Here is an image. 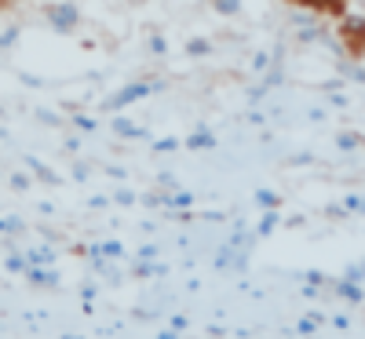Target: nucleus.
<instances>
[{
    "label": "nucleus",
    "mask_w": 365,
    "mask_h": 339,
    "mask_svg": "<svg viewBox=\"0 0 365 339\" xmlns=\"http://www.w3.org/2000/svg\"><path fill=\"white\" fill-rule=\"evenodd\" d=\"M48 22H51V29L55 33H73L77 29V22H81V8L77 4H51L48 8Z\"/></svg>",
    "instance_id": "obj_1"
},
{
    "label": "nucleus",
    "mask_w": 365,
    "mask_h": 339,
    "mask_svg": "<svg viewBox=\"0 0 365 339\" xmlns=\"http://www.w3.org/2000/svg\"><path fill=\"white\" fill-rule=\"evenodd\" d=\"M274 223H278V215H267L263 226H259V234H270V230H274Z\"/></svg>",
    "instance_id": "obj_16"
},
{
    "label": "nucleus",
    "mask_w": 365,
    "mask_h": 339,
    "mask_svg": "<svg viewBox=\"0 0 365 339\" xmlns=\"http://www.w3.org/2000/svg\"><path fill=\"white\" fill-rule=\"evenodd\" d=\"M19 226H22V223H19V219H11V215H8V219H4V234H15Z\"/></svg>",
    "instance_id": "obj_18"
},
{
    "label": "nucleus",
    "mask_w": 365,
    "mask_h": 339,
    "mask_svg": "<svg viewBox=\"0 0 365 339\" xmlns=\"http://www.w3.org/2000/svg\"><path fill=\"white\" fill-rule=\"evenodd\" d=\"M143 95H150V84H128L120 95L106 99V110H125L128 103H135V99H143Z\"/></svg>",
    "instance_id": "obj_2"
},
{
    "label": "nucleus",
    "mask_w": 365,
    "mask_h": 339,
    "mask_svg": "<svg viewBox=\"0 0 365 339\" xmlns=\"http://www.w3.org/2000/svg\"><path fill=\"white\" fill-rule=\"evenodd\" d=\"M314 328H318V325H314V321H311V318H303V321H299V325H296V332H299V335H311V332H314Z\"/></svg>",
    "instance_id": "obj_10"
},
{
    "label": "nucleus",
    "mask_w": 365,
    "mask_h": 339,
    "mask_svg": "<svg viewBox=\"0 0 365 339\" xmlns=\"http://www.w3.org/2000/svg\"><path fill=\"white\" fill-rule=\"evenodd\" d=\"M187 51H190V55H205V51H208V41H190Z\"/></svg>",
    "instance_id": "obj_11"
},
{
    "label": "nucleus",
    "mask_w": 365,
    "mask_h": 339,
    "mask_svg": "<svg viewBox=\"0 0 365 339\" xmlns=\"http://www.w3.org/2000/svg\"><path fill=\"white\" fill-rule=\"evenodd\" d=\"M344 33H351V37H365V19H344Z\"/></svg>",
    "instance_id": "obj_4"
},
{
    "label": "nucleus",
    "mask_w": 365,
    "mask_h": 339,
    "mask_svg": "<svg viewBox=\"0 0 365 339\" xmlns=\"http://www.w3.org/2000/svg\"><path fill=\"white\" fill-rule=\"evenodd\" d=\"M216 11H223V15H237V11H241V0H216Z\"/></svg>",
    "instance_id": "obj_7"
},
{
    "label": "nucleus",
    "mask_w": 365,
    "mask_h": 339,
    "mask_svg": "<svg viewBox=\"0 0 365 339\" xmlns=\"http://www.w3.org/2000/svg\"><path fill=\"white\" fill-rule=\"evenodd\" d=\"M11 187H15V190H26L29 179H26V175H11Z\"/></svg>",
    "instance_id": "obj_17"
},
{
    "label": "nucleus",
    "mask_w": 365,
    "mask_h": 339,
    "mask_svg": "<svg viewBox=\"0 0 365 339\" xmlns=\"http://www.w3.org/2000/svg\"><path fill=\"white\" fill-rule=\"evenodd\" d=\"M99 252H106V256H120V244H117V241H106Z\"/></svg>",
    "instance_id": "obj_15"
},
{
    "label": "nucleus",
    "mask_w": 365,
    "mask_h": 339,
    "mask_svg": "<svg viewBox=\"0 0 365 339\" xmlns=\"http://www.w3.org/2000/svg\"><path fill=\"white\" fill-rule=\"evenodd\" d=\"M256 201H259V204H278V197H274L270 190H256Z\"/></svg>",
    "instance_id": "obj_13"
},
{
    "label": "nucleus",
    "mask_w": 365,
    "mask_h": 339,
    "mask_svg": "<svg viewBox=\"0 0 365 339\" xmlns=\"http://www.w3.org/2000/svg\"><path fill=\"white\" fill-rule=\"evenodd\" d=\"M175 146H179V142H175V139H165V142H158V146H154V150H158V153H165V150H175Z\"/></svg>",
    "instance_id": "obj_19"
},
{
    "label": "nucleus",
    "mask_w": 365,
    "mask_h": 339,
    "mask_svg": "<svg viewBox=\"0 0 365 339\" xmlns=\"http://www.w3.org/2000/svg\"><path fill=\"white\" fill-rule=\"evenodd\" d=\"M15 41H19V26H8L4 29V48H11Z\"/></svg>",
    "instance_id": "obj_12"
},
{
    "label": "nucleus",
    "mask_w": 365,
    "mask_h": 339,
    "mask_svg": "<svg viewBox=\"0 0 365 339\" xmlns=\"http://www.w3.org/2000/svg\"><path fill=\"white\" fill-rule=\"evenodd\" d=\"M113 128H117L120 135H128V139H143V128L128 125V120H113Z\"/></svg>",
    "instance_id": "obj_5"
},
{
    "label": "nucleus",
    "mask_w": 365,
    "mask_h": 339,
    "mask_svg": "<svg viewBox=\"0 0 365 339\" xmlns=\"http://www.w3.org/2000/svg\"><path fill=\"white\" fill-rule=\"evenodd\" d=\"M340 296L351 299V303H358V299H361V288H358L354 281H340Z\"/></svg>",
    "instance_id": "obj_6"
},
{
    "label": "nucleus",
    "mask_w": 365,
    "mask_h": 339,
    "mask_svg": "<svg viewBox=\"0 0 365 339\" xmlns=\"http://www.w3.org/2000/svg\"><path fill=\"white\" fill-rule=\"evenodd\" d=\"M190 146H194V150H212V146H216V139H212L208 132H194V135H190Z\"/></svg>",
    "instance_id": "obj_3"
},
{
    "label": "nucleus",
    "mask_w": 365,
    "mask_h": 339,
    "mask_svg": "<svg viewBox=\"0 0 365 339\" xmlns=\"http://www.w3.org/2000/svg\"><path fill=\"white\" fill-rule=\"evenodd\" d=\"M8 270H11V273H19V270H22V273H29V263H26V259H19V256H11V259H8Z\"/></svg>",
    "instance_id": "obj_9"
},
{
    "label": "nucleus",
    "mask_w": 365,
    "mask_h": 339,
    "mask_svg": "<svg viewBox=\"0 0 365 339\" xmlns=\"http://www.w3.org/2000/svg\"><path fill=\"white\" fill-rule=\"evenodd\" d=\"M358 142H361L358 135H340V150H354Z\"/></svg>",
    "instance_id": "obj_14"
},
{
    "label": "nucleus",
    "mask_w": 365,
    "mask_h": 339,
    "mask_svg": "<svg viewBox=\"0 0 365 339\" xmlns=\"http://www.w3.org/2000/svg\"><path fill=\"white\" fill-rule=\"evenodd\" d=\"M29 281H37V285H51V281H55V273H48V270H34V266H29Z\"/></svg>",
    "instance_id": "obj_8"
},
{
    "label": "nucleus",
    "mask_w": 365,
    "mask_h": 339,
    "mask_svg": "<svg viewBox=\"0 0 365 339\" xmlns=\"http://www.w3.org/2000/svg\"><path fill=\"white\" fill-rule=\"evenodd\" d=\"M347 204H351V208H358V212H365V201H358V197H347Z\"/></svg>",
    "instance_id": "obj_20"
}]
</instances>
